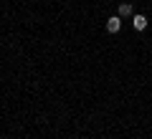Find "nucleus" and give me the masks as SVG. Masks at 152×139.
<instances>
[{"mask_svg": "<svg viewBox=\"0 0 152 139\" xmlns=\"http://www.w3.org/2000/svg\"><path fill=\"white\" fill-rule=\"evenodd\" d=\"M119 28H122V18L119 15H112L107 20V33H112V36H114V33H119Z\"/></svg>", "mask_w": 152, "mask_h": 139, "instance_id": "f257e3e1", "label": "nucleus"}, {"mask_svg": "<svg viewBox=\"0 0 152 139\" xmlns=\"http://www.w3.org/2000/svg\"><path fill=\"white\" fill-rule=\"evenodd\" d=\"M117 15H119V18H132V15H134V8H132V3H119V8H117Z\"/></svg>", "mask_w": 152, "mask_h": 139, "instance_id": "f03ea898", "label": "nucleus"}, {"mask_svg": "<svg viewBox=\"0 0 152 139\" xmlns=\"http://www.w3.org/2000/svg\"><path fill=\"white\" fill-rule=\"evenodd\" d=\"M132 23H134L137 31H145V28H147V18L145 15H132Z\"/></svg>", "mask_w": 152, "mask_h": 139, "instance_id": "7ed1b4c3", "label": "nucleus"}]
</instances>
